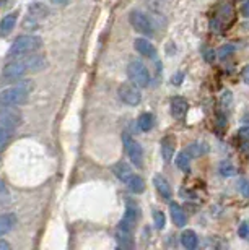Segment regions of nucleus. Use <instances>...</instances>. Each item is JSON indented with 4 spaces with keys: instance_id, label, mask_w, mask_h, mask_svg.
Instances as JSON below:
<instances>
[{
    "instance_id": "28",
    "label": "nucleus",
    "mask_w": 249,
    "mask_h": 250,
    "mask_svg": "<svg viewBox=\"0 0 249 250\" xmlns=\"http://www.w3.org/2000/svg\"><path fill=\"white\" fill-rule=\"evenodd\" d=\"M10 137H12V128L0 127V145H3L5 142H8Z\"/></svg>"
},
{
    "instance_id": "9",
    "label": "nucleus",
    "mask_w": 249,
    "mask_h": 250,
    "mask_svg": "<svg viewBox=\"0 0 249 250\" xmlns=\"http://www.w3.org/2000/svg\"><path fill=\"white\" fill-rule=\"evenodd\" d=\"M134 47H136V51L143 57H148V59L157 57V49L152 42H148V39H142V38L136 39V41H134Z\"/></svg>"
},
{
    "instance_id": "25",
    "label": "nucleus",
    "mask_w": 249,
    "mask_h": 250,
    "mask_svg": "<svg viewBox=\"0 0 249 250\" xmlns=\"http://www.w3.org/2000/svg\"><path fill=\"white\" fill-rule=\"evenodd\" d=\"M220 172H222V176L230 177V176H235V174H236V169H235V166H233L231 163L223 161V163L220 164Z\"/></svg>"
},
{
    "instance_id": "8",
    "label": "nucleus",
    "mask_w": 249,
    "mask_h": 250,
    "mask_svg": "<svg viewBox=\"0 0 249 250\" xmlns=\"http://www.w3.org/2000/svg\"><path fill=\"white\" fill-rule=\"evenodd\" d=\"M233 17H235V13H233V7L230 3H225L220 10H218V15L215 17V20H213L212 28H215V29L228 28L233 21Z\"/></svg>"
},
{
    "instance_id": "18",
    "label": "nucleus",
    "mask_w": 249,
    "mask_h": 250,
    "mask_svg": "<svg viewBox=\"0 0 249 250\" xmlns=\"http://www.w3.org/2000/svg\"><path fill=\"white\" fill-rule=\"evenodd\" d=\"M181 244L184 247H186L187 250H194V249H197L199 246V237H197V234L191 231V229H187V231H184L182 232V236H181Z\"/></svg>"
},
{
    "instance_id": "4",
    "label": "nucleus",
    "mask_w": 249,
    "mask_h": 250,
    "mask_svg": "<svg viewBox=\"0 0 249 250\" xmlns=\"http://www.w3.org/2000/svg\"><path fill=\"white\" fill-rule=\"evenodd\" d=\"M127 77L138 88H147L150 84V72L140 61H132L127 65Z\"/></svg>"
},
{
    "instance_id": "26",
    "label": "nucleus",
    "mask_w": 249,
    "mask_h": 250,
    "mask_svg": "<svg viewBox=\"0 0 249 250\" xmlns=\"http://www.w3.org/2000/svg\"><path fill=\"white\" fill-rule=\"evenodd\" d=\"M153 221H155L157 229H163V228H165L166 218H165V214H163V211H158V209H155V211H153Z\"/></svg>"
},
{
    "instance_id": "7",
    "label": "nucleus",
    "mask_w": 249,
    "mask_h": 250,
    "mask_svg": "<svg viewBox=\"0 0 249 250\" xmlns=\"http://www.w3.org/2000/svg\"><path fill=\"white\" fill-rule=\"evenodd\" d=\"M117 93H119L121 101L129 104V106H137V104H140V101H142L140 88H138L137 84H134L132 82L131 83H122L121 86H119Z\"/></svg>"
},
{
    "instance_id": "31",
    "label": "nucleus",
    "mask_w": 249,
    "mask_h": 250,
    "mask_svg": "<svg viewBox=\"0 0 249 250\" xmlns=\"http://www.w3.org/2000/svg\"><path fill=\"white\" fill-rule=\"evenodd\" d=\"M241 13H243V17L249 18V0H243V3H241Z\"/></svg>"
},
{
    "instance_id": "29",
    "label": "nucleus",
    "mask_w": 249,
    "mask_h": 250,
    "mask_svg": "<svg viewBox=\"0 0 249 250\" xmlns=\"http://www.w3.org/2000/svg\"><path fill=\"white\" fill-rule=\"evenodd\" d=\"M238 188H240V192L245 195V197L249 198V181L248 179H241L240 184H238Z\"/></svg>"
},
{
    "instance_id": "21",
    "label": "nucleus",
    "mask_w": 249,
    "mask_h": 250,
    "mask_svg": "<svg viewBox=\"0 0 249 250\" xmlns=\"http://www.w3.org/2000/svg\"><path fill=\"white\" fill-rule=\"evenodd\" d=\"M126 184H127L129 190L134 192V193H142L143 190H145V181H143L140 176H137V174H134V176L129 179Z\"/></svg>"
},
{
    "instance_id": "6",
    "label": "nucleus",
    "mask_w": 249,
    "mask_h": 250,
    "mask_svg": "<svg viewBox=\"0 0 249 250\" xmlns=\"http://www.w3.org/2000/svg\"><path fill=\"white\" fill-rule=\"evenodd\" d=\"M122 143H124V149H126L127 156L131 158V161L136 164L137 167H142L143 164V149L136 142L129 133H122Z\"/></svg>"
},
{
    "instance_id": "19",
    "label": "nucleus",
    "mask_w": 249,
    "mask_h": 250,
    "mask_svg": "<svg viewBox=\"0 0 249 250\" xmlns=\"http://www.w3.org/2000/svg\"><path fill=\"white\" fill-rule=\"evenodd\" d=\"M15 24H17V13L7 15V17L0 21V36H7V34L12 33Z\"/></svg>"
},
{
    "instance_id": "13",
    "label": "nucleus",
    "mask_w": 249,
    "mask_h": 250,
    "mask_svg": "<svg viewBox=\"0 0 249 250\" xmlns=\"http://www.w3.org/2000/svg\"><path fill=\"white\" fill-rule=\"evenodd\" d=\"M20 122H22V116L15 111H3L0 114V124H2V127L13 128L20 125Z\"/></svg>"
},
{
    "instance_id": "15",
    "label": "nucleus",
    "mask_w": 249,
    "mask_h": 250,
    "mask_svg": "<svg viewBox=\"0 0 249 250\" xmlns=\"http://www.w3.org/2000/svg\"><path fill=\"white\" fill-rule=\"evenodd\" d=\"M153 184H155V187L158 190V193L161 195V198L165 200H171L173 197V192H171V187H169L168 181L163 176H155L153 177Z\"/></svg>"
},
{
    "instance_id": "5",
    "label": "nucleus",
    "mask_w": 249,
    "mask_h": 250,
    "mask_svg": "<svg viewBox=\"0 0 249 250\" xmlns=\"http://www.w3.org/2000/svg\"><path fill=\"white\" fill-rule=\"evenodd\" d=\"M129 21H131V24L138 33L145 34L148 38H152L153 34H155V28H153L150 17L142 12H138V10H132V12L129 13Z\"/></svg>"
},
{
    "instance_id": "16",
    "label": "nucleus",
    "mask_w": 249,
    "mask_h": 250,
    "mask_svg": "<svg viewBox=\"0 0 249 250\" xmlns=\"http://www.w3.org/2000/svg\"><path fill=\"white\" fill-rule=\"evenodd\" d=\"M169 211H171V218H173V223L176 224L178 228H184L186 226V213H184V209L179 207L178 203H171L169 205Z\"/></svg>"
},
{
    "instance_id": "34",
    "label": "nucleus",
    "mask_w": 249,
    "mask_h": 250,
    "mask_svg": "<svg viewBox=\"0 0 249 250\" xmlns=\"http://www.w3.org/2000/svg\"><path fill=\"white\" fill-rule=\"evenodd\" d=\"M51 2L56 3V5H62V7H64V5L68 3V0H51Z\"/></svg>"
},
{
    "instance_id": "33",
    "label": "nucleus",
    "mask_w": 249,
    "mask_h": 250,
    "mask_svg": "<svg viewBox=\"0 0 249 250\" xmlns=\"http://www.w3.org/2000/svg\"><path fill=\"white\" fill-rule=\"evenodd\" d=\"M241 77H243V80H245V83H248V84H249V65H248V67L243 68Z\"/></svg>"
},
{
    "instance_id": "27",
    "label": "nucleus",
    "mask_w": 249,
    "mask_h": 250,
    "mask_svg": "<svg viewBox=\"0 0 249 250\" xmlns=\"http://www.w3.org/2000/svg\"><path fill=\"white\" fill-rule=\"evenodd\" d=\"M233 52H235V46H233V44H226V46H222L218 49V57L226 59L228 56H231Z\"/></svg>"
},
{
    "instance_id": "17",
    "label": "nucleus",
    "mask_w": 249,
    "mask_h": 250,
    "mask_svg": "<svg viewBox=\"0 0 249 250\" xmlns=\"http://www.w3.org/2000/svg\"><path fill=\"white\" fill-rule=\"evenodd\" d=\"M137 218H138L137 209L132 208V207H127L126 214H124V218H122V221H121V228L132 231L134 226H136V223H137Z\"/></svg>"
},
{
    "instance_id": "22",
    "label": "nucleus",
    "mask_w": 249,
    "mask_h": 250,
    "mask_svg": "<svg viewBox=\"0 0 249 250\" xmlns=\"http://www.w3.org/2000/svg\"><path fill=\"white\" fill-rule=\"evenodd\" d=\"M116 239H117L119 246L132 247V231H129V229H124L119 226L117 232H116Z\"/></svg>"
},
{
    "instance_id": "20",
    "label": "nucleus",
    "mask_w": 249,
    "mask_h": 250,
    "mask_svg": "<svg viewBox=\"0 0 249 250\" xmlns=\"http://www.w3.org/2000/svg\"><path fill=\"white\" fill-rule=\"evenodd\" d=\"M153 125H155V117H153L150 112H143L142 116H138V119H137L138 130H142V132H148V130L153 128Z\"/></svg>"
},
{
    "instance_id": "23",
    "label": "nucleus",
    "mask_w": 249,
    "mask_h": 250,
    "mask_svg": "<svg viewBox=\"0 0 249 250\" xmlns=\"http://www.w3.org/2000/svg\"><path fill=\"white\" fill-rule=\"evenodd\" d=\"M176 166L178 169H181L182 172H189L191 171V156L187 154V151H181L176 156Z\"/></svg>"
},
{
    "instance_id": "30",
    "label": "nucleus",
    "mask_w": 249,
    "mask_h": 250,
    "mask_svg": "<svg viewBox=\"0 0 249 250\" xmlns=\"http://www.w3.org/2000/svg\"><path fill=\"white\" fill-rule=\"evenodd\" d=\"M238 234H240V237H243V239H249V224L243 223L240 229H238Z\"/></svg>"
},
{
    "instance_id": "1",
    "label": "nucleus",
    "mask_w": 249,
    "mask_h": 250,
    "mask_svg": "<svg viewBox=\"0 0 249 250\" xmlns=\"http://www.w3.org/2000/svg\"><path fill=\"white\" fill-rule=\"evenodd\" d=\"M46 65V59L39 54L31 52L28 56H22L17 61L10 62L8 65H5L2 75H0V82L10 83V82H17L22 77H24L29 72H39V70L44 68Z\"/></svg>"
},
{
    "instance_id": "2",
    "label": "nucleus",
    "mask_w": 249,
    "mask_h": 250,
    "mask_svg": "<svg viewBox=\"0 0 249 250\" xmlns=\"http://www.w3.org/2000/svg\"><path fill=\"white\" fill-rule=\"evenodd\" d=\"M33 83L31 82H20L15 86H10L0 93V106L2 107H15L22 106L28 101L31 94Z\"/></svg>"
},
{
    "instance_id": "14",
    "label": "nucleus",
    "mask_w": 249,
    "mask_h": 250,
    "mask_svg": "<svg viewBox=\"0 0 249 250\" xmlns=\"http://www.w3.org/2000/svg\"><path fill=\"white\" fill-rule=\"evenodd\" d=\"M15 226H17V216L13 213L0 214V237L8 234Z\"/></svg>"
},
{
    "instance_id": "10",
    "label": "nucleus",
    "mask_w": 249,
    "mask_h": 250,
    "mask_svg": "<svg viewBox=\"0 0 249 250\" xmlns=\"http://www.w3.org/2000/svg\"><path fill=\"white\" fill-rule=\"evenodd\" d=\"M113 172H114V176H116L119 181H122L124 184H126L129 179H131L134 174H136V172L132 171V167L129 166L126 161H119V163L114 164V166H113Z\"/></svg>"
},
{
    "instance_id": "32",
    "label": "nucleus",
    "mask_w": 249,
    "mask_h": 250,
    "mask_svg": "<svg viewBox=\"0 0 249 250\" xmlns=\"http://www.w3.org/2000/svg\"><path fill=\"white\" fill-rule=\"evenodd\" d=\"M240 137L241 138H245V140H249V127H243V128H240Z\"/></svg>"
},
{
    "instance_id": "12",
    "label": "nucleus",
    "mask_w": 249,
    "mask_h": 250,
    "mask_svg": "<svg viewBox=\"0 0 249 250\" xmlns=\"http://www.w3.org/2000/svg\"><path fill=\"white\" fill-rule=\"evenodd\" d=\"M174 148H176V140L171 135H166L163 137L161 140V154H163V159L166 163H169L174 156Z\"/></svg>"
},
{
    "instance_id": "11",
    "label": "nucleus",
    "mask_w": 249,
    "mask_h": 250,
    "mask_svg": "<svg viewBox=\"0 0 249 250\" xmlns=\"http://www.w3.org/2000/svg\"><path fill=\"white\" fill-rule=\"evenodd\" d=\"M187 109H189V104H187V101L184 98L176 96V98L171 99V114H173V117L182 119L184 116H186Z\"/></svg>"
},
{
    "instance_id": "24",
    "label": "nucleus",
    "mask_w": 249,
    "mask_h": 250,
    "mask_svg": "<svg viewBox=\"0 0 249 250\" xmlns=\"http://www.w3.org/2000/svg\"><path fill=\"white\" fill-rule=\"evenodd\" d=\"M207 149H208V146H207L205 143L196 142V143H192L191 146L187 148V154H189L191 158H199L201 154L207 153Z\"/></svg>"
},
{
    "instance_id": "3",
    "label": "nucleus",
    "mask_w": 249,
    "mask_h": 250,
    "mask_svg": "<svg viewBox=\"0 0 249 250\" xmlns=\"http://www.w3.org/2000/svg\"><path fill=\"white\" fill-rule=\"evenodd\" d=\"M43 47V39L39 36H33V34H26V36H20L12 42L8 49V57H22L26 54L36 52L38 49Z\"/></svg>"
}]
</instances>
